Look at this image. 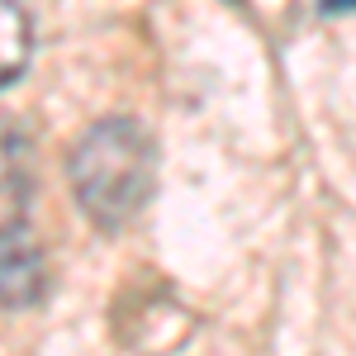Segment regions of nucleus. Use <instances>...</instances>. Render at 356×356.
Listing matches in <instances>:
<instances>
[{
    "label": "nucleus",
    "instance_id": "nucleus-1",
    "mask_svg": "<svg viewBox=\"0 0 356 356\" xmlns=\"http://www.w3.org/2000/svg\"><path fill=\"white\" fill-rule=\"evenodd\" d=\"M152 138L134 119H100L72 147V191L86 219L124 228L152 195Z\"/></svg>",
    "mask_w": 356,
    "mask_h": 356
},
{
    "label": "nucleus",
    "instance_id": "nucleus-2",
    "mask_svg": "<svg viewBox=\"0 0 356 356\" xmlns=\"http://www.w3.org/2000/svg\"><path fill=\"white\" fill-rule=\"evenodd\" d=\"M24 57H29L24 10H15V0H5V86L24 72Z\"/></svg>",
    "mask_w": 356,
    "mask_h": 356
},
{
    "label": "nucleus",
    "instance_id": "nucleus-3",
    "mask_svg": "<svg viewBox=\"0 0 356 356\" xmlns=\"http://www.w3.org/2000/svg\"><path fill=\"white\" fill-rule=\"evenodd\" d=\"M323 10H356V0H323Z\"/></svg>",
    "mask_w": 356,
    "mask_h": 356
}]
</instances>
